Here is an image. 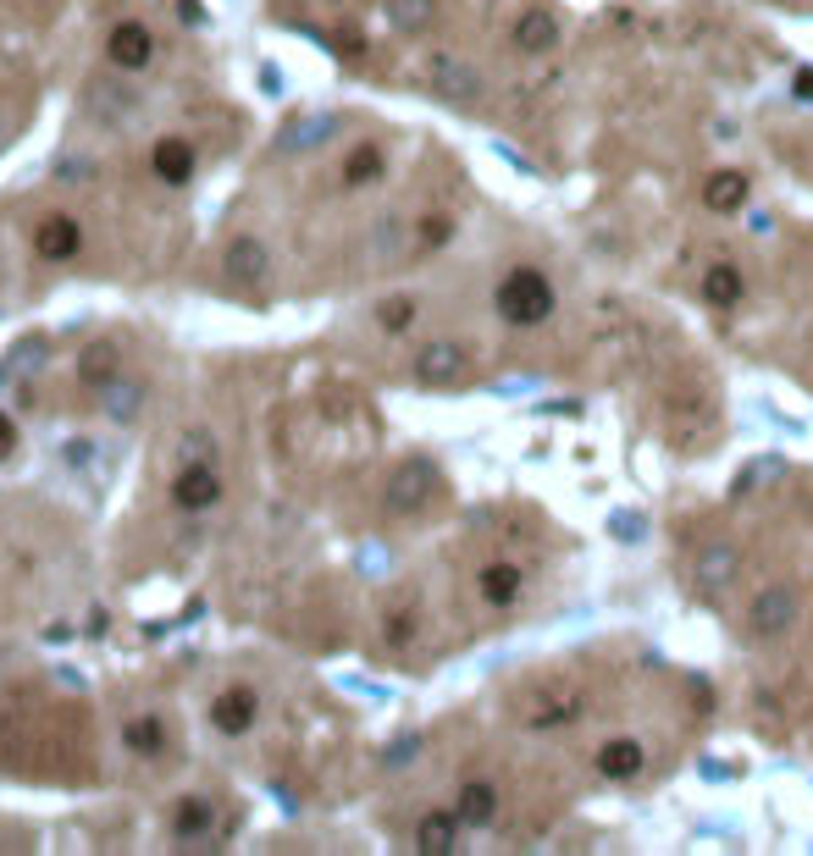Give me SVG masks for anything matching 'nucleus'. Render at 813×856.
<instances>
[{"instance_id": "nucleus-1", "label": "nucleus", "mask_w": 813, "mask_h": 856, "mask_svg": "<svg viewBox=\"0 0 813 856\" xmlns=\"http://www.w3.org/2000/svg\"><path fill=\"white\" fill-rule=\"evenodd\" d=\"M0 774L23 785L94 790L105 779V752L89 701H72L45 680L7 685L0 690Z\"/></svg>"}, {"instance_id": "nucleus-2", "label": "nucleus", "mask_w": 813, "mask_h": 856, "mask_svg": "<svg viewBox=\"0 0 813 856\" xmlns=\"http://www.w3.org/2000/svg\"><path fill=\"white\" fill-rule=\"evenodd\" d=\"M116 712H111V735H116V757H122V779L133 790H161L189 768V730L178 701L156 685V680H127L111 690Z\"/></svg>"}, {"instance_id": "nucleus-3", "label": "nucleus", "mask_w": 813, "mask_h": 856, "mask_svg": "<svg viewBox=\"0 0 813 856\" xmlns=\"http://www.w3.org/2000/svg\"><path fill=\"white\" fill-rule=\"evenodd\" d=\"M150 492L178 520H211L233 498V448L211 420H183L150 459Z\"/></svg>"}, {"instance_id": "nucleus-4", "label": "nucleus", "mask_w": 813, "mask_h": 856, "mask_svg": "<svg viewBox=\"0 0 813 856\" xmlns=\"http://www.w3.org/2000/svg\"><path fill=\"white\" fill-rule=\"evenodd\" d=\"M105 232L122 238L116 221H100L89 205L67 199V194H45L29 216H23V249L29 260L50 265V271H67V265H83L94 276H111L105 265H116V243H105Z\"/></svg>"}, {"instance_id": "nucleus-5", "label": "nucleus", "mask_w": 813, "mask_h": 856, "mask_svg": "<svg viewBox=\"0 0 813 856\" xmlns=\"http://www.w3.org/2000/svg\"><path fill=\"white\" fill-rule=\"evenodd\" d=\"M266 719H271V685H266L260 669L249 674V663H222L216 674H205V685H200V724H205L211 741L249 746L266 730Z\"/></svg>"}, {"instance_id": "nucleus-6", "label": "nucleus", "mask_w": 813, "mask_h": 856, "mask_svg": "<svg viewBox=\"0 0 813 856\" xmlns=\"http://www.w3.org/2000/svg\"><path fill=\"white\" fill-rule=\"evenodd\" d=\"M244 829V801L205 779V785H189L183 796H172L167 818H161V840L167 851H227Z\"/></svg>"}, {"instance_id": "nucleus-7", "label": "nucleus", "mask_w": 813, "mask_h": 856, "mask_svg": "<svg viewBox=\"0 0 813 856\" xmlns=\"http://www.w3.org/2000/svg\"><path fill=\"white\" fill-rule=\"evenodd\" d=\"M61 514H50V509H29V520L23 525H7V514H0V569L7 575H29L23 569V547L29 541H39L50 525H56ZM56 603V586H45V581H0V619H18V614H39V608H50Z\"/></svg>"}, {"instance_id": "nucleus-8", "label": "nucleus", "mask_w": 813, "mask_h": 856, "mask_svg": "<svg viewBox=\"0 0 813 856\" xmlns=\"http://www.w3.org/2000/svg\"><path fill=\"white\" fill-rule=\"evenodd\" d=\"M205 127L200 122H183V127H161L145 150V178L161 189V194H183L194 189V178L205 172V161H216V150L200 145Z\"/></svg>"}, {"instance_id": "nucleus-9", "label": "nucleus", "mask_w": 813, "mask_h": 856, "mask_svg": "<svg viewBox=\"0 0 813 856\" xmlns=\"http://www.w3.org/2000/svg\"><path fill=\"white\" fill-rule=\"evenodd\" d=\"M271 276H278V265H271V249L266 238H255L249 227L227 232L222 238V254H216V294L227 299H271Z\"/></svg>"}, {"instance_id": "nucleus-10", "label": "nucleus", "mask_w": 813, "mask_h": 856, "mask_svg": "<svg viewBox=\"0 0 813 856\" xmlns=\"http://www.w3.org/2000/svg\"><path fill=\"white\" fill-rule=\"evenodd\" d=\"M100 56H105V67H111L116 78H145V72L161 67L167 45H161V34H156L150 18L116 12V18L105 23V34H100Z\"/></svg>"}, {"instance_id": "nucleus-11", "label": "nucleus", "mask_w": 813, "mask_h": 856, "mask_svg": "<svg viewBox=\"0 0 813 856\" xmlns=\"http://www.w3.org/2000/svg\"><path fill=\"white\" fill-rule=\"evenodd\" d=\"M493 310H498V321L504 327H542L554 316V282L542 276L537 265H515V271H504V282L493 288Z\"/></svg>"}, {"instance_id": "nucleus-12", "label": "nucleus", "mask_w": 813, "mask_h": 856, "mask_svg": "<svg viewBox=\"0 0 813 856\" xmlns=\"http://www.w3.org/2000/svg\"><path fill=\"white\" fill-rule=\"evenodd\" d=\"M34 116H39V78L29 72L23 56L0 50V156L29 133Z\"/></svg>"}, {"instance_id": "nucleus-13", "label": "nucleus", "mask_w": 813, "mask_h": 856, "mask_svg": "<svg viewBox=\"0 0 813 856\" xmlns=\"http://www.w3.org/2000/svg\"><path fill=\"white\" fill-rule=\"evenodd\" d=\"M443 503V476L432 459H404L387 487H382V514L387 520H427Z\"/></svg>"}, {"instance_id": "nucleus-14", "label": "nucleus", "mask_w": 813, "mask_h": 856, "mask_svg": "<svg viewBox=\"0 0 813 856\" xmlns=\"http://www.w3.org/2000/svg\"><path fill=\"white\" fill-rule=\"evenodd\" d=\"M410 376H416L421 387H432V392L465 387V381H471V354H465V343H454V338L421 343L416 359H410Z\"/></svg>"}, {"instance_id": "nucleus-15", "label": "nucleus", "mask_w": 813, "mask_h": 856, "mask_svg": "<svg viewBox=\"0 0 813 856\" xmlns=\"http://www.w3.org/2000/svg\"><path fill=\"white\" fill-rule=\"evenodd\" d=\"M526 730H565V724H576L581 719V690L576 685H565V680H549L531 701H526Z\"/></svg>"}, {"instance_id": "nucleus-16", "label": "nucleus", "mask_w": 813, "mask_h": 856, "mask_svg": "<svg viewBox=\"0 0 813 856\" xmlns=\"http://www.w3.org/2000/svg\"><path fill=\"white\" fill-rule=\"evenodd\" d=\"M797 619H802V603H797L791 586H764V592L753 597V608H747V625H753L758 641H780Z\"/></svg>"}, {"instance_id": "nucleus-17", "label": "nucleus", "mask_w": 813, "mask_h": 856, "mask_svg": "<svg viewBox=\"0 0 813 856\" xmlns=\"http://www.w3.org/2000/svg\"><path fill=\"white\" fill-rule=\"evenodd\" d=\"M376 625H382V652H387V658H410L416 641H421V630H427L416 597H393V603H382V619H376Z\"/></svg>"}, {"instance_id": "nucleus-18", "label": "nucleus", "mask_w": 813, "mask_h": 856, "mask_svg": "<svg viewBox=\"0 0 813 856\" xmlns=\"http://www.w3.org/2000/svg\"><path fill=\"white\" fill-rule=\"evenodd\" d=\"M592 768H598V779H609V785H631V779L647 774V746L631 741V735H614V741L598 746Z\"/></svg>"}, {"instance_id": "nucleus-19", "label": "nucleus", "mask_w": 813, "mask_h": 856, "mask_svg": "<svg viewBox=\"0 0 813 856\" xmlns=\"http://www.w3.org/2000/svg\"><path fill=\"white\" fill-rule=\"evenodd\" d=\"M520 592H526V569L520 563H509V558H493V563H482L476 569V597L487 603V608H515L520 603Z\"/></svg>"}, {"instance_id": "nucleus-20", "label": "nucleus", "mask_w": 813, "mask_h": 856, "mask_svg": "<svg viewBox=\"0 0 813 856\" xmlns=\"http://www.w3.org/2000/svg\"><path fill=\"white\" fill-rule=\"evenodd\" d=\"M427 83L438 94H449V100H476L482 94V72L471 61H460V56H432L427 61Z\"/></svg>"}, {"instance_id": "nucleus-21", "label": "nucleus", "mask_w": 813, "mask_h": 856, "mask_svg": "<svg viewBox=\"0 0 813 856\" xmlns=\"http://www.w3.org/2000/svg\"><path fill=\"white\" fill-rule=\"evenodd\" d=\"M454 812L465 829H493L498 823V785L493 779H465L454 790Z\"/></svg>"}, {"instance_id": "nucleus-22", "label": "nucleus", "mask_w": 813, "mask_h": 856, "mask_svg": "<svg viewBox=\"0 0 813 856\" xmlns=\"http://www.w3.org/2000/svg\"><path fill=\"white\" fill-rule=\"evenodd\" d=\"M460 834H465L460 812H454V807H443V812H427V818L416 823L410 845H416V851H427V856H443V851H460Z\"/></svg>"}, {"instance_id": "nucleus-23", "label": "nucleus", "mask_w": 813, "mask_h": 856, "mask_svg": "<svg viewBox=\"0 0 813 856\" xmlns=\"http://www.w3.org/2000/svg\"><path fill=\"white\" fill-rule=\"evenodd\" d=\"M742 294H747V276H742L736 260H714V265L703 271V299H709L720 316H731V310L742 305Z\"/></svg>"}, {"instance_id": "nucleus-24", "label": "nucleus", "mask_w": 813, "mask_h": 856, "mask_svg": "<svg viewBox=\"0 0 813 856\" xmlns=\"http://www.w3.org/2000/svg\"><path fill=\"white\" fill-rule=\"evenodd\" d=\"M509 45H515L520 56H542V50H554V45H560V18H554V12H542V7H531V12L515 23Z\"/></svg>"}, {"instance_id": "nucleus-25", "label": "nucleus", "mask_w": 813, "mask_h": 856, "mask_svg": "<svg viewBox=\"0 0 813 856\" xmlns=\"http://www.w3.org/2000/svg\"><path fill=\"white\" fill-rule=\"evenodd\" d=\"M416 321H421V299H416V294H387V299L371 305V327H376L382 338H404Z\"/></svg>"}, {"instance_id": "nucleus-26", "label": "nucleus", "mask_w": 813, "mask_h": 856, "mask_svg": "<svg viewBox=\"0 0 813 856\" xmlns=\"http://www.w3.org/2000/svg\"><path fill=\"white\" fill-rule=\"evenodd\" d=\"M736 569H742V552H736V541H709L703 552H698V581L714 592V586H725V581H736Z\"/></svg>"}, {"instance_id": "nucleus-27", "label": "nucleus", "mask_w": 813, "mask_h": 856, "mask_svg": "<svg viewBox=\"0 0 813 856\" xmlns=\"http://www.w3.org/2000/svg\"><path fill=\"white\" fill-rule=\"evenodd\" d=\"M747 194H753V183H747L742 172H714V178L703 183V205H709L714 216L742 210V205H747Z\"/></svg>"}, {"instance_id": "nucleus-28", "label": "nucleus", "mask_w": 813, "mask_h": 856, "mask_svg": "<svg viewBox=\"0 0 813 856\" xmlns=\"http://www.w3.org/2000/svg\"><path fill=\"white\" fill-rule=\"evenodd\" d=\"M387 23L398 28V34H427L432 28V18H438V0H387Z\"/></svg>"}, {"instance_id": "nucleus-29", "label": "nucleus", "mask_w": 813, "mask_h": 856, "mask_svg": "<svg viewBox=\"0 0 813 856\" xmlns=\"http://www.w3.org/2000/svg\"><path fill=\"white\" fill-rule=\"evenodd\" d=\"M12 454H18V425L0 414V459H12Z\"/></svg>"}]
</instances>
